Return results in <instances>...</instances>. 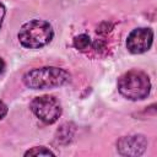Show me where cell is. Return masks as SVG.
I'll return each instance as SVG.
<instances>
[{"instance_id":"cell-1","label":"cell","mask_w":157,"mask_h":157,"mask_svg":"<svg viewBox=\"0 0 157 157\" xmlns=\"http://www.w3.org/2000/svg\"><path fill=\"white\" fill-rule=\"evenodd\" d=\"M71 81V74L58 66H40L26 71L22 82L31 90H49L67 85Z\"/></svg>"},{"instance_id":"cell-2","label":"cell","mask_w":157,"mask_h":157,"mask_svg":"<svg viewBox=\"0 0 157 157\" xmlns=\"http://www.w3.org/2000/svg\"><path fill=\"white\" fill-rule=\"evenodd\" d=\"M53 38V26L48 21L39 18H33L23 23L17 33L20 44L27 49H40L48 45Z\"/></svg>"},{"instance_id":"cell-3","label":"cell","mask_w":157,"mask_h":157,"mask_svg":"<svg viewBox=\"0 0 157 157\" xmlns=\"http://www.w3.org/2000/svg\"><path fill=\"white\" fill-rule=\"evenodd\" d=\"M118 91L129 101H142L147 98L151 92L150 77L142 70H129L119 76Z\"/></svg>"},{"instance_id":"cell-4","label":"cell","mask_w":157,"mask_h":157,"mask_svg":"<svg viewBox=\"0 0 157 157\" xmlns=\"http://www.w3.org/2000/svg\"><path fill=\"white\" fill-rule=\"evenodd\" d=\"M29 108L32 113L45 124H54L63 113V108L58 98L50 94H43L33 98Z\"/></svg>"},{"instance_id":"cell-5","label":"cell","mask_w":157,"mask_h":157,"mask_svg":"<svg viewBox=\"0 0 157 157\" xmlns=\"http://www.w3.org/2000/svg\"><path fill=\"white\" fill-rule=\"evenodd\" d=\"M115 146L120 156L139 157L144 155L145 151L147 150L148 141L146 136L142 134H132V135H125L118 139Z\"/></svg>"},{"instance_id":"cell-6","label":"cell","mask_w":157,"mask_h":157,"mask_svg":"<svg viewBox=\"0 0 157 157\" xmlns=\"http://www.w3.org/2000/svg\"><path fill=\"white\" fill-rule=\"evenodd\" d=\"M153 43V31L148 27H139L132 29L126 38L125 45L131 54H142L150 50Z\"/></svg>"},{"instance_id":"cell-7","label":"cell","mask_w":157,"mask_h":157,"mask_svg":"<svg viewBox=\"0 0 157 157\" xmlns=\"http://www.w3.org/2000/svg\"><path fill=\"white\" fill-rule=\"evenodd\" d=\"M74 135H75V128L71 124L65 123V124L60 125V128L56 130L55 140L58 141V144L67 145L74 139Z\"/></svg>"},{"instance_id":"cell-8","label":"cell","mask_w":157,"mask_h":157,"mask_svg":"<svg viewBox=\"0 0 157 157\" xmlns=\"http://www.w3.org/2000/svg\"><path fill=\"white\" fill-rule=\"evenodd\" d=\"M72 45L80 52H88L90 49H92V39L88 34L81 33L72 39Z\"/></svg>"},{"instance_id":"cell-9","label":"cell","mask_w":157,"mask_h":157,"mask_svg":"<svg viewBox=\"0 0 157 157\" xmlns=\"http://www.w3.org/2000/svg\"><path fill=\"white\" fill-rule=\"evenodd\" d=\"M25 156H55V153L45 146H34L25 152Z\"/></svg>"},{"instance_id":"cell-10","label":"cell","mask_w":157,"mask_h":157,"mask_svg":"<svg viewBox=\"0 0 157 157\" xmlns=\"http://www.w3.org/2000/svg\"><path fill=\"white\" fill-rule=\"evenodd\" d=\"M7 112H9L7 105L5 104V102H2V101L0 99V120H1V119H4V118L6 117Z\"/></svg>"},{"instance_id":"cell-11","label":"cell","mask_w":157,"mask_h":157,"mask_svg":"<svg viewBox=\"0 0 157 157\" xmlns=\"http://www.w3.org/2000/svg\"><path fill=\"white\" fill-rule=\"evenodd\" d=\"M5 15H6V7H5V5L0 1V29H1V26H2V22H4Z\"/></svg>"},{"instance_id":"cell-12","label":"cell","mask_w":157,"mask_h":157,"mask_svg":"<svg viewBox=\"0 0 157 157\" xmlns=\"http://www.w3.org/2000/svg\"><path fill=\"white\" fill-rule=\"evenodd\" d=\"M5 69H6V64H5V61H4V59L0 56V75L5 71Z\"/></svg>"}]
</instances>
